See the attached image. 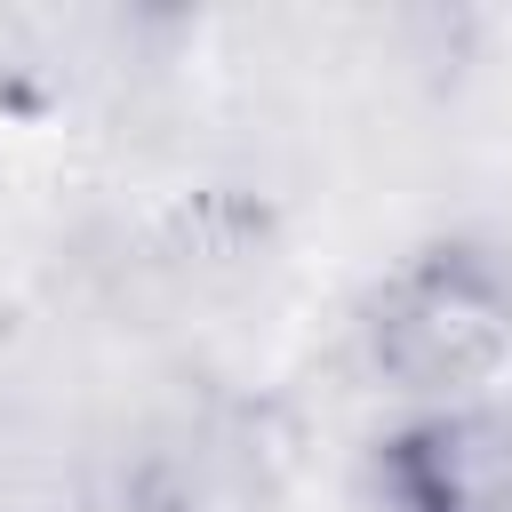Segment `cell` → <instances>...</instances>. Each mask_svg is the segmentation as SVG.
I'll return each instance as SVG.
<instances>
[{
	"instance_id": "1",
	"label": "cell",
	"mask_w": 512,
	"mask_h": 512,
	"mask_svg": "<svg viewBox=\"0 0 512 512\" xmlns=\"http://www.w3.org/2000/svg\"><path fill=\"white\" fill-rule=\"evenodd\" d=\"M368 368L400 392H472L512 360V256L488 240H432L384 272L360 320Z\"/></svg>"
},
{
	"instance_id": "2",
	"label": "cell",
	"mask_w": 512,
	"mask_h": 512,
	"mask_svg": "<svg viewBox=\"0 0 512 512\" xmlns=\"http://www.w3.org/2000/svg\"><path fill=\"white\" fill-rule=\"evenodd\" d=\"M384 512H512V416L504 408H432L376 440Z\"/></svg>"
}]
</instances>
